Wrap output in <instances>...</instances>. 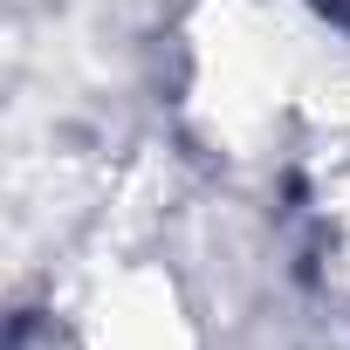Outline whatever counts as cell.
<instances>
[{
  "label": "cell",
  "mask_w": 350,
  "mask_h": 350,
  "mask_svg": "<svg viewBox=\"0 0 350 350\" xmlns=\"http://www.w3.org/2000/svg\"><path fill=\"white\" fill-rule=\"evenodd\" d=\"M90 350H179V323L158 302H137V288H117L90 316Z\"/></svg>",
  "instance_id": "6da1fadb"
}]
</instances>
